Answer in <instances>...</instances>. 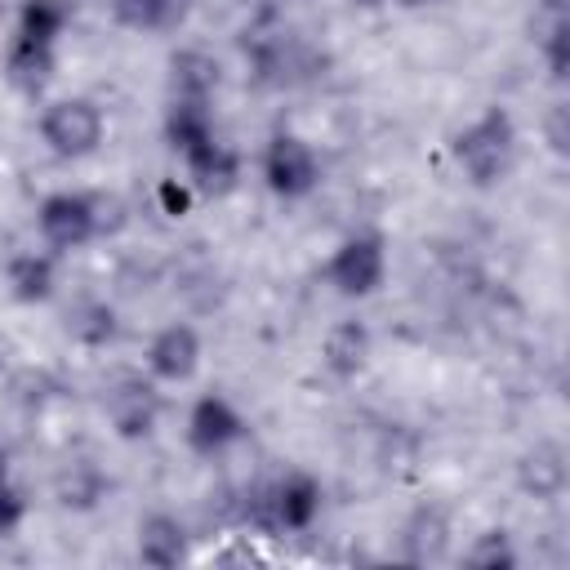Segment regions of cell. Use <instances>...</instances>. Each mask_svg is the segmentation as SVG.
<instances>
[{
  "instance_id": "obj_18",
  "label": "cell",
  "mask_w": 570,
  "mask_h": 570,
  "mask_svg": "<svg viewBox=\"0 0 570 570\" xmlns=\"http://www.w3.org/2000/svg\"><path fill=\"white\" fill-rule=\"evenodd\" d=\"M67 334L80 347H111L116 334H120V316H116V307L107 298H80L67 312Z\"/></svg>"
},
{
  "instance_id": "obj_1",
  "label": "cell",
  "mask_w": 570,
  "mask_h": 570,
  "mask_svg": "<svg viewBox=\"0 0 570 570\" xmlns=\"http://www.w3.org/2000/svg\"><path fill=\"white\" fill-rule=\"evenodd\" d=\"M450 156H454V165L463 169V178L472 187H481V191L499 187L517 165V120H512V111L490 102L481 116H472L454 134Z\"/></svg>"
},
{
  "instance_id": "obj_6",
  "label": "cell",
  "mask_w": 570,
  "mask_h": 570,
  "mask_svg": "<svg viewBox=\"0 0 570 570\" xmlns=\"http://www.w3.org/2000/svg\"><path fill=\"white\" fill-rule=\"evenodd\" d=\"M102 227V214H98V200L89 191H49L36 209V232L40 240L53 249V254H71V249H85Z\"/></svg>"
},
{
  "instance_id": "obj_4",
  "label": "cell",
  "mask_w": 570,
  "mask_h": 570,
  "mask_svg": "<svg viewBox=\"0 0 570 570\" xmlns=\"http://www.w3.org/2000/svg\"><path fill=\"white\" fill-rule=\"evenodd\" d=\"M387 281V245L379 232L343 236L325 258V285L343 298H370Z\"/></svg>"
},
{
  "instance_id": "obj_3",
  "label": "cell",
  "mask_w": 570,
  "mask_h": 570,
  "mask_svg": "<svg viewBox=\"0 0 570 570\" xmlns=\"http://www.w3.org/2000/svg\"><path fill=\"white\" fill-rule=\"evenodd\" d=\"M102 134H107V120H102V107L94 98H58L40 111V142L58 156V160H85L102 147Z\"/></svg>"
},
{
  "instance_id": "obj_10",
  "label": "cell",
  "mask_w": 570,
  "mask_h": 570,
  "mask_svg": "<svg viewBox=\"0 0 570 570\" xmlns=\"http://www.w3.org/2000/svg\"><path fill=\"white\" fill-rule=\"evenodd\" d=\"M178 160H183V169H187L191 191L227 196V191L240 183V156H236V147H232V142H223L218 134H209L205 142L187 147Z\"/></svg>"
},
{
  "instance_id": "obj_21",
  "label": "cell",
  "mask_w": 570,
  "mask_h": 570,
  "mask_svg": "<svg viewBox=\"0 0 570 570\" xmlns=\"http://www.w3.org/2000/svg\"><path fill=\"white\" fill-rule=\"evenodd\" d=\"M468 566H472V570H512V566H517L512 534H508V530H485V534H476L472 548H468Z\"/></svg>"
},
{
  "instance_id": "obj_2",
  "label": "cell",
  "mask_w": 570,
  "mask_h": 570,
  "mask_svg": "<svg viewBox=\"0 0 570 570\" xmlns=\"http://www.w3.org/2000/svg\"><path fill=\"white\" fill-rule=\"evenodd\" d=\"M321 503H325V490L312 472L294 468L285 476H276L272 485H263L254 494V521L263 530H281V534H298V530H312L316 517H321Z\"/></svg>"
},
{
  "instance_id": "obj_23",
  "label": "cell",
  "mask_w": 570,
  "mask_h": 570,
  "mask_svg": "<svg viewBox=\"0 0 570 570\" xmlns=\"http://www.w3.org/2000/svg\"><path fill=\"white\" fill-rule=\"evenodd\" d=\"M156 200H160V209H165L169 218H183V214L191 209V183H178V178H165V183L156 187Z\"/></svg>"
},
{
  "instance_id": "obj_17",
  "label": "cell",
  "mask_w": 570,
  "mask_h": 570,
  "mask_svg": "<svg viewBox=\"0 0 570 570\" xmlns=\"http://www.w3.org/2000/svg\"><path fill=\"white\" fill-rule=\"evenodd\" d=\"M53 71H58V49H40V45H27V40H13V36H9L4 76H9L18 89L36 94V89H45V85L53 80Z\"/></svg>"
},
{
  "instance_id": "obj_26",
  "label": "cell",
  "mask_w": 570,
  "mask_h": 570,
  "mask_svg": "<svg viewBox=\"0 0 570 570\" xmlns=\"http://www.w3.org/2000/svg\"><path fill=\"white\" fill-rule=\"evenodd\" d=\"M352 4H365V9H374V4H383V0H352Z\"/></svg>"
},
{
  "instance_id": "obj_19",
  "label": "cell",
  "mask_w": 570,
  "mask_h": 570,
  "mask_svg": "<svg viewBox=\"0 0 570 570\" xmlns=\"http://www.w3.org/2000/svg\"><path fill=\"white\" fill-rule=\"evenodd\" d=\"M214 134V116H209V102H187V98H169V111H165V142L169 151H187L196 142H205Z\"/></svg>"
},
{
  "instance_id": "obj_25",
  "label": "cell",
  "mask_w": 570,
  "mask_h": 570,
  "mask_svg": "<svg viewBox=\"0 0 570 570\" xmlns=\"http://www.w3.org/2000/svg\"><path fill=\"white\" fill-rule=\"evenodd\" d=\"M0 481H9V454L0 450Z\"/></svg>"
},
{
  "instance_id": "obj_16",
  "label": "cell",
  "mask_w": 570,
  "mask_h": 570,
  "mask_svg": "<svg viewBox=\"0 0 570 570\" xmlns=\"http://www.w3.org/2000/svg\"><path fill=\"white\" fill-rule=\"evenodd\" d=\"M67 0H22L18 18H13V40L40 45V49H58L62 31H67Z\"/></svg>"
},
{
  "instance_id": "obj_20",
  "label": "cell",
  "mask_w": 570,
  "mask_h": 570,
  "mask_svg": "<svg viewBox=\"0 0 570 570\" xmlns=\"http://www.w3.org/2000/svg\"><path fill=\"white\" fill-rule=\"evenodd\" d=\"M521 485H525L534 499H552V494H561V485H566L561 450H557V445H539L534 454H525V459H521Z\"/></svg>"
},
{
  "instance_id": "obj_5",
  "label": "cell",
  "mask_w": 570,
  "mask_h": 570,
  "mask_svg": "<svg viewBox=\"0 0 570 570\" xmlns=\"http://www.w3.org/2000/svg\"><path fill=\"white\" fill-rule=\"evenodd\" d=\"M263 187L276 196V200H303L316 191L321 183V160H316V147L303 138V134H272L267 147H263Z\"/></svg>"
},
{
  "instance_id": "obj_24",
  "label": "cell",
  "mask_w": 570,
  "mask_h": 570,
  "mask_svg": "<svg viewBox=\"0 0 570 570\" xmlns=\"http://www.w3.org/2000/svg\"><path fill=\"white\" fill-rule=\"evenodd\" d=\"M396 9H432V4H441V0H392Z\"/></svg>"
},
{
  "instance_id": "obj_13",
  "label": "cell",
  "mask_w": 570,
  "mask_h": 570,
  "mask_svg": "<svg viewBox=\"0 0 570 570\" xmlns=\"http://www.w3.org/2000/svg\"><path fill=\"white\" fill-rule=\"evenodd\" d=\"M142 566L169 570L178 561H187V525L174 512H151L138 521V543H134Z\"/></svg>"
},
{
  "instance_id": "obj_15",
  "label": "cell",
  "mask_w": 570,
  "mask_h": 570,
  "mask_svg": "<svg viewBox=\"0 0 570 570\" xmlns=\"http://www.w3.org/2000/svg\"><path fill=\"white\" fill-rule=\"evenodd\" d=\"M191 13V0H111V18L125 31L138 36H156V31H174L183 27Z\"/></svg>"
},
{
  "instance_id": "obj_22",
  "label": "cell",
  "mask_w": 570,
  "mask_h": 570,
  "mask_svg": "<svg viewBox=\"0 0 570 570\" xmlns=\"http://www.w3.org/2000/svg\"><path fill=\"white\" fill-rule=\"evenodd\" d=\"M22 521H27V499H22V490H18L13 481H0V539L13 534Z\"/></svg>"
},
{
  "instance_id": "obj_9",
  "label": "cell",
  "mask_w": 570,
  "mask_h": 570,
  "mask_svg": "<svg viewBox=\"0 0 570 570\" xmlns=\"http://www.w3.org/2000/svg\"><path fill=\"white\" fill-rule=\"evenodd\" d=\"M200 356H205V343H200L196 325L169 321L147 343V374L156 383H187L200 370Z\"/></svg>"
},
{
  "instance_id": "obj_12",
  "label": "cell",
  "mask_w": 570,
  "mask_h": 570,
  "mask_svg": "<svg viewBox=\"0 0 570 570\" xmlns=\"http://www.w3.org/2000/svg\"><path fill=\"white\" fill-rule=\"evenodd\" d=\"M370 352H374V338H370V325L347 316V321H334L321 338V365L334 374V379H356L365 365H370Z\"/></svg>"
},
{
  "instance_id": "obj_14",
  "label": "cell",
  "mask_w": 570,
  "mask_h": 570,
  "mask_svg": "<svg viewBox=\"0 0 570 570\" xmlns=\"http://www.w3.org/2000/svg\"><path fill=\"white\" fill-rule=\"evenodd\" d=\"M218 62L205 49H178L169 58V98H187V102H214L218 94Z\"/></svg>"
},
{
  "instance_id": "obj_7",
  "label": "cell",
  "mask_w": 570,
  "mask_h": 570,
  "mask_svg": "<svg viewBox=\"0 0 570 570\" xmlns=\"http://www.w3.org/2000/svg\"><path fill=\"white\" fill-rule=\"evenodd\" d=\"M102 410H107V423L116 428L120 441H142L156 432L160 423V392H156V379L151 374H120L107 396H102Z\"/></svg>"
},
{
  "instance_id": "obj_8",
  "label": "cell",
  "mask_w": 570,
  "mask_h": 570,
  "mask_svg": "<svg viewBox=\"0 0 570 570\" xmlns=\"http://www.w3.org/2000/svg\"><path fill=\"white\" fill-rule=\"evenodd\" d=\"M183 436H187V450H191V454H200V459H218V454H227V450L245 436V414L236 410L232 396H223V392H205V396L191 401Z\"/></svg>"
},
{
  "instance_id": "obj_11",
  "label": "cell",
  "mask_w": 570,
  "mask_h": 570,
  "mask_svg": "<svg viewBox=\"0 0 570 570\" xmlns=\"http://www.w3.org/2000/svg\"><path fill=\"white\" fill-rule=\"evenodd\" d=\"M4 285H9V298L13 303H49L53 289H58V258L53 249H22L4 263Z\"/></svg>"
}]
</instances>
